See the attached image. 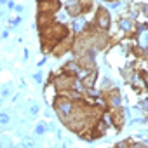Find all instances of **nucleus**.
Instances as JSON below:
<instances>
[{
	"label": "nucleus",
	"mask_w": 148,
	"mask_h": 148,
	"mask_svg": "<svg viewBox=\"0 0 148 148\" xmlns=\"http://www.w3.org/2000/svg\"><path fill=\"white\" fill-rule=\"evenodd\" d=\"M59 0H42L38 2V12H49V14H54L58 9H59Z\"/></svg>",
	"instance_id": "1"
},
{
	"label": "nucleus",
	"mask_w": 148,
	"mask_h": 148,
	"mask_svg": "<svg viewBox=\"0 0 148 148\" xmlns=\"http://www.w3.org/2000/svg\"><path fill=\"white\" fill-rule=\"evenodd\" d=\"M96 23H98L101 28H106V26H108V23H110V16H108V12H106V11H103V9H99L98 18H96Z\"/></svg>",
	"instance_id": "2"
},
{
	"label": "nucleus",
	"mask_w": 148,
	"mask_h": 148,
	"mask_svg": "<svg viewBox=\"0 0 148 148\" xmlns=\"http://www.w3.org/2000/svg\"><path fill=\"white\" fill-rule=\"evenodd\" d=\"M73 84V79H70V77H59L58 80H56V87L61 91V89H64V87H70Z\"/></svg>",
	"instance_id": "3"
},
{
	"label": "nucleus",
	"mask_w": 148,
	"mask_h": 148,
	"mask_svg": "<svg viewBox=\"0 0 148 148\" xmlns=\"http://www.w3.org/2000/svg\"><path fill=\"white\" fill-rule=\"evenodd\" d=\"M37 2H42V0H37Z\"/></svg>",
	"instance_id": "4"
}]
</instances>
